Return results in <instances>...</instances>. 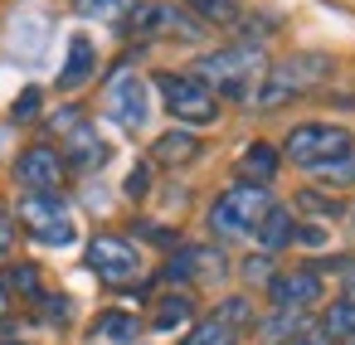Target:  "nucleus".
Masks as SVG:
<instances>
[{"label": "nucleus", "instance_id": "obj_1", "mask_svg": "<svg viewBox=\"0 0 355 345\" xmlns=\"http://www.w3.org/2000/svg\"><path fill=\"white\" fill-rule=\"evenodd\" d=\"M268 59L258 44H234V49H214V54H200L190 78H200L214 98H229V103H253V88L263 78Z\"/></svg>", "mask_w": 355, "mask_h": 345}, {"label": "nucleus", "instance_id": "obj_2", "mask_svg": "<svg viewBox=\"0 0 355 345\" xmlns=\"http://www.w3.org/2000/svg\"><path fill=\"white\" fill-rule=\"evenodd\" d=\"M331 73H336V59H331V54H311V49H306V54H287V59H277V64L263 69V78H258V88H253V107L272 112V107H282V103H292V98L321 88Z\"/></svg>", "mask_w": 355, "mask_h": 345}, {"label": "nucleus", "instance_id": "obj_3", "mask_svg": "<svg viewBox=\"0 0 355 345\" xmlns=\"http://www.w3.org/2000/svg\"><path fill=\"white\" fill-rule=\"evenodd\" d=\"M268 209H272L268 185H243V180H239V185H229V190L209 204V229H214L219 238H248Z\"/></svg>", "mask_w": 355, "mask_h": 345}, {"label": "nucleus", "instance_id": "obj_4", "mask_svg": "<svg viewBox=\"0 0 355 345\" xmlns=\"http://www.w3.org/2000/svg\"><path fill=\"white\" fill-rule=\"evenodd\" d=\"M345 151H355V141H350V132L336 127V122H302V127H292L287 141H282V156H287L292 166H302V170H316V166H326V161H336V156H345Z\"/></svg>", "mask_w": 355, "mask_h": 345}, {"label": "nucleus", "instance_id": "obj_5", "mask_svg": "<svg viewBox=\"0 0 355 345\" xmlns=\"http://www.w3.org/2000/svg\"><path fill=\"white\" fill-rule=\"evenodd\" d=\"M156 88L166 98V112L180 127H209L219 117V98L200 78H190V73H156Z\"/></svg>", "mask_w": 355, "mask_h": 345}, {"label": "nucleus", "instance_id": "obj_6", "mask_svg": "<svg viewBox=\"0 0 355 345\" xmlns=\"http://www.w3.org/2000/svg\"><path fill=\"white\" fill-rule=\"evenodd\" d=\"M15 219L35 233V243L44 248H64L73 243V224H69V204L59 200V190H25Z\"/></svg>", "mask_w": 355, "mask_h": 345}, {"label": "nucleus", "instance_id": "obj_7", "mask_svg": "<svg viewBox=\"0 0 355 345\" xmlns=\"http://www.w3.org/2000/svg\"><path fill=\"white\" fill-rule=\"evenodd\" d=\"M103 112H107V122H117L122 132H141V127H146L151 98H146V83L137 78L132 64H122V69L107 78V88H103Z\"/></svg>", "mask_w": 355, "mask_h": 345}, {"label": "nucleus", "instance_id": "obj_8", "mask_svg": "<svg viewBox=\"0 0 355 345\" xmlns=\"http://www.w3.org/2000/svg\"><path fill=\"white\" fill-rule=\"evenodd\" d=\"M83 263L103 277V282H112V287H122V282H132L137 272H141V248L132 243V238H117V233H98L93 243H88V253H83Z\"/></svg>", "mask_w": 355, "mask_h": 345}, {"label": "nucleus", "instance_id": "obj_9", "mask_svg": "<svg viewBox=\"0 0 355 345\" xmlns=\"http://www.w3.org/2000/svg\"><path fill=\"white\" fill-rule=\"evenodd\" d=\"M15 185L20 190H59L64 185V156H59V146H49V141H35V146H25L20 156H15Z\"/></svg>", "mask_w": 355, "mask_h": 345}, {"label": "nucleus", "instance_id": "obj_10", "mask_svg": "<svg viewBox=\"0 0 355 345\" xmlns=\"http://www.w3.org/2000/svg\"><path fill=\"white\" fill-rule=\"evenodd\" d=\"M224 272H229L224 253H219V248H200V243L175 248V253H171V263L161 267V277H166V282H219Z\"/></svg>", "mask_w": 355, "mask_h": 345}, {"label": "nucleus", "instance_id": "obj_11", "mask_svg": "<svg viewBox=\"0 0 355 345\" xmlns=\"http://www.w3.org/2000/svg\"><path fill=\"white\" fill-rule=\"evenodd\" d=\"M321 272L316 267H292V272H277L268 282V297L272 306H287V311H306L311 301H321Z\"/></svg>", "mask_w": 355, "mask_h": 345}, {"label": "nucleus", "instance_id": "obj_12", "mask_svg": "<svg viewBox=\"0 0 355 345\" xmlns=\"http://www.w3.org/2000/svg\"><path fill=\"white\" fill-rule=\"evenodd\" d=\"M59 156H64V170H73V175H93V170L107 161V141H103L88 122H78L73 132H64Z\"/></svg>", "mask_w": 355, "mask_h": 345}, {"label": "nucleus", "instance_id": "obj_13", "mask_svg": "<svg viewBox=\"0 0 355 345\" xmlns=\"http://www.w3.org/2000/svg\"><path fill=\"white\" fill-rule=\"evenodd\" d=\"M292 233H297V214L287 209V204H272L263 219H258V229H253V238H258V253H282V248H292Z\"/></svg>", "mask_w": 355, "mask_h": 345}, {"label": "nucleus", "instance_id": "obj_14", "mask_svg": "<svg viewBox=\"0 0 355 345\" xmlns=\"http://www.w3.org/2000/svg\"><path fill=\"white\" fill-rule=\"evenodd\" d=\"M93 73H98V49H93V39L73 35V39H69V59H64V69H59V88L73 93V88H83Z\"/></svg>", "mask_w": 355, "mask_h": 345}, {"label": "nucleus", "instance_id": "obj_15", "mask_svg": "<svg viewBox=\"0 0 355 345\" xmlns=\"http://www.w3.org/2000/svg\"><path fill=\"white\" fill-rule=\"evenodd\" d=\"M137 335H141V321L132 311H103L88 330L93 345H137Z\"/></svg>", "mask_w": 355, "mask_h": 345}, {"label": "nucleus", "instance_id": "obj_16", "mask_svg": "<svg viewBox=\"0 0 355 345\" xmlns=\"http://www.w3.org/2000/svg\"><path fill=\"white\" fill-rule=\"evenodd\" d=\"M277 161H282V151H277V146L253 141V146L239 156V180H243V185H268V180L277 175Z\"/></svg>", "mask_w": 355, "mask_h": 345}, {"label": "nucleus", "instance_id": "obj_17", "mask_svg": "<svg viewBox=\"0 0 355 345\" xmlns=\"http://www.w3.org/2000/svg\"><path fill=\"white\" fill-rule=\"evenodd\" d=\"M151 156H156L161 166L180 170V166H190V161L200 156V136H195V132H161L156 146H151Z\"/></svg>", "mask_w": 355, "mask_h": 345}, {"label": "nucleus", "instance_id": "obj_18", "mask_svg": "<svg viewBox=\"0 0 355 345\" xmlns=\"http://www.w3.org/2000/svg\"><path fill=\"white\" fill-rule=\"evenodd\" d=\"M190 321H195V301L185 292H166L156 301V311H151V330H180Z\"/></svg>", "mask_w": 355, "mask_h": 345}, {"label": "nucleus", "instance_id": "obj_19", "mask_svg": "<svg viewBox=\"0 0 355 345\" xmlns=\"http://www.w3.org/2000/svg\"><path fill=\"white\" fill-rule=\"evenodd\" d=\"M239 335H243V326H234V321H224L219 311H209L180 345H239Z\"/></svg>", "mask_w": 355, "mask_h": 345}, {"label": "nucleus", "instance_id": "obj_20", "mask_svg": "<svg viewBox=\"0 0 355 345\" xmlns=\"http://www.w3.org/2000/svg\"><path fill=\"white\" fill-rule=\"evenodd\" d=\"M302 326H311L306 321V311H287V306H272V316H263V326H258V335L268 340V345H282V340H292Z\"/></svg>", "mask_w": 355, "mask_h": 345}, {"label": "nucleus", "instance_id": "obj_21", "mask_svg": "<svg viewBox=\"0 0 355 345\" xmlns=\"http://www.w3.org/2000/svg\"><path fill=\"white\" fill-rule=\"evenodd\" d=\"M190 10H195L200 25H219V30H229V25L243 20V0H190Z\"/></svg>", "mask_w": 355, "mask_h": 345}, {"label": "nucleus", "instance_id": "obj_22", "mask_svg": "<svg viewBox=\"0 0 355 345\" xmlns=\"http://www.w3.org/2000/svg\"><path fill=\"white\" fill-rule=\"evenodd\" d=\"M292 204H297L302 214H311V219H321V224H336V219L345 214L336 195H326V190H311V185H306V190H297V200H292Z\"/></svg>", "mask_w": 355, "mask_h": 345}, {"label": "nucleus", "instance_id": "obj_23", "mask_svg": "<svg viewBox=\"0 0 355 345\" xmlns=\"http://www.w3.org/2000/svg\"><path fill=\"white\" fill-rule=\"evenodd\" d=\"M321 330L331 335V340H355V301H331L326 306V316H321Z\"/></svg>", "mask_w": 355, "mask_h": 345}, {"label": "nucleus", "instance_id": "obj_24", "mask_svg": "<svg viewBox=\"0 0 355 345\" xmlns=\"http://www.w3.org/2000/svg\"><path fill=\"white\" fill-rule=\"evenodd\" d=\"M311 175H316L326 190H350V185H355V151H345V156H336V161L316 166Z\"/></svg>", "mask_w": 355, "mask_h": 345}, {"label": "nucleus", "instance_id": "obj_25", "mask_svg": "<svg viewBox=\"0 0 355 345\" xmlns=\"http://www.w3.org/2000/svg\"><path fill=\"white\" fill-rule=\"evenodd\" d=\"M141 0H73V10L88 20H127Z\"/></svg>", "mask_w": 355, "mask_h": 345}, {"label": "nucleus", "instance_id": "obj_26", "mask_svg": "<svg viewBox=\"0 0 355 345\" xmlns=\"http://www.w3.org/2000/svg\"><path fill=\"white\" fill-rule=\"evenodd\" d=\"M6 287L10 292H25V297H44V287H40V267H30V263H20V267H10V277H6Z\"/></svg>", "mask_w": 355, "mask_h": 345}, {"label": "nucleus", "instance_id": "obj_27", "mask_svg": "<svg viewBox=\"0 0 355 345\" xmlns=\"http://www.w3.org/2000/svg\"><path fill=\"white\" fill-rule=\"evenodd\" d=\"M239 272H243V282H263V287L277 277V267H272V253H248Z\"/></svg>", "mask_w": 355, "mask_h": 345}, {"label": "nucleus", "instance_id": "obj_28", "mask_svg": "<svg viewBox=\"0 0 355 345\" xmlns=\"http://www.w3.org/2000/svg\"><path fill=\"white\" fill-rule=\"evenodd\" d=\"M40 103H44V93H40V88H25V93L15 98V107H10V117H15V122H30V117L40 112Z\"/></svg>", "mask_w": 355, "mask_h": 345}, {"label": "nucleus", "instance_id": "obj_29", "mask_svg": "<svg viewBox=\"0 0 355 345\" xmlns=\"http://www.w3.org/2000/svg\"><path fill=\"white\" fill-rule=\"evenodd\" d=\"M78 122H83V112H78V107H59V112H54V117H49V122H44V127H49V132H59V136H64V132H73V127H78Z\"/></svg>", "mask_w": 355, "mask_h": 345}, {"label": "nucleus", "instance_id": "obj_30", "mask_svg": "<svg viewBox=\"0 0 355 345\" xmlns=\"http://www.w3.org/2000/svg\"><path fill=\"white\" fill-rule=\"evenodd\" d=\"M282 345H336V340H331L321 326H302V330H297L292 340H282Z\"/></svg>", "mask_w": 355, "mask_h": 345}, {"label": "nucleus", "instance_id": "obj_31", "mask_svg": "<svg viewBox=\"0 0 355 345\" xmlns=\"http://www.w3.org/2000/svg\"><path fill=\"white\" fill-rule=\"evenodd\" d=\"M15 253V214L0 209V258H10Z\"/></svg>", "mask_w": 355, "mask_h": 345}, {"label": "nucleus", "instance_id": "obj_32", "mask_svg": "<svg viewBox=\"0 0 355 345\" xmlns=\"http://www.w3.org/2000/svg\"><path fill=\"white\" fill-rule=\"evenodd\" d=\"M292 243H302V248H326V229H321V224H311V229H302V224H297Z\"/></svg>", "mask_w": 355, "mask_h": 345}, {"label": "nucleus", "instance_id": "obj_33", "mask_svg": "<svg viewBox=\"0 0 355 345\" xmlns=\"http://www.w3.org/2000/svg\"><path fill=\"white\" fill-rule=\"evenodd\" d=\"M146 185H151V175H146V166H137V170L127 175V195H132V200H141V195H146Z\"/></svg>", "mask_w": 355, "mask_h": 345}, {"label": "nucleus", "instance_id": "obj_34", "mask_svg": "<svg viewBox=\"0 0 355 345\" xmlns=\"http://www.w3.org/2000/svg\"><path fill=\"white\" fill-rule=\"evenodd\" d=\"M340 287H345V301H355V263H345V277H340Z\"/></svg>", "mask_w": 355, "mask_h": 345}, {"label": "nucleus", "instance_id": "obj_35", "mask_svg": "<svg viewBox=\"0 0 355 345\" xmlns=\"http://www.w3.org/2000/svg\"><path fill=\"white\" fill-rule=\"evenodd\" d=\"M6 311H10V287L0 282V321H6Z\"/></svg>", "mask_w": 355, "mask_h": 345}, {"label": "nucleus", "instance_id": "obj_36", "mask_svg": "<svg viewBox=\"0 0 355 345\" xmlns=\"http://www.w3.org/2000/svg\"><path fill=\"white\" fill-rule=\"evenodd\" d=\"M6 345H25V340H6Z\"/></svg>", "mask_w": 355, "mask_h": 345}, {"label": "nucleus", "instance_id": "obj_37", "mask_svg": "<svg viewBox=\"0 0 355 345\" xmlns=\"http://www.w3.org/2000/svg\"><path fill=\"white\" fill-rule=\"evenodd\" d=\"M350 224H355V209H350Z\"/></svg>", "mask_w": 355, "mask_h": 345}, {"label": "nucleus", "instance_id": "obj_38", "mask_svg": "<svg viewBox=\"0 0 355 345\" xmlns=\"http://www.w3.org/2000/svg\"><path fill=\"white\" fill-rule=\"evenodd\" d=\"M345 345H355V340H345Z\"/></svg>", "mask_w": 355, "mask_h": 345}]
</instances>
